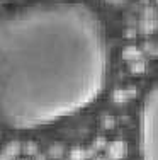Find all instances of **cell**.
<instances>
[{
  "mask_svg": "<svg viewBox=\"0 0 158 160\" xmlns=\"http://www.w3.org/2000/svg\"><path fill=\"white\" fill-rule=\"evenodd\" d=\"M109 43L97 12L77 0L9 10L0 26V116L12 131L71 118L102 96Z\"/></svg>",
  "mask_w": 158,
  "mask_h": 160,
  "instance_id": "6da1fadb",
  "label": "cell"
},
{
  "mask_svg": "<svg viewBox=\"0 0 158 160\" xmlns=\"http://www.w3.org/2000/svg\"><path fill=\"white\" fill-rule=\"evenodd\" d=\"M136 129L140 160H158V80L141 99Z\"/></svg>",
  "mask_w": 158,
  "mask_h": 160,
  "instance_id": "7a4b0ae2",
  "label": "cell"
}]
</instances>
